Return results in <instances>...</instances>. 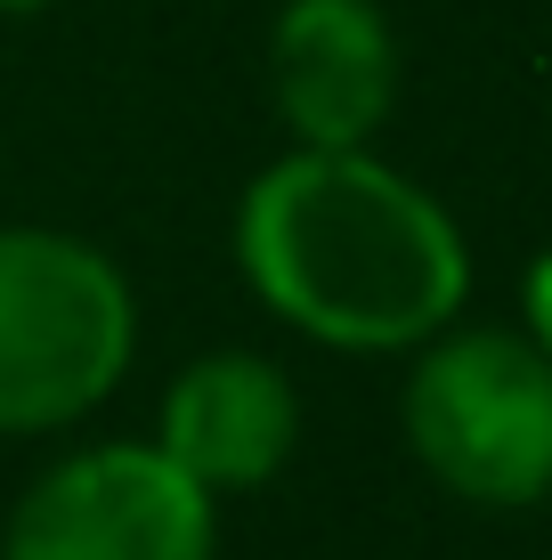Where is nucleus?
Masks as SVG:
<instances>
[{"label": "nucleus", "instance_id": "nucleus-1", "mask_svg": "<svg viewBox=\"0 0 552 560\" xmlns=\"http://www.w3.org/2000/svg\"><path fill=\"white\" fill-rule=\"evenodd\" d=\"M236 268L326 350H423L471 293L455 211L374 147H293L236 203Z\"/></svg>", "mask_w": 552, "mask_h": 560}, {"label": "nucleus", "instance_id": "nucleus-2", "mask_svg": "<svg viewBox=\"0 0 552 560\" xmlns=\"http://www.w3.org/2000/svg\"><path fill=\"white\" fill-rule=\"evenodd\" d=\"M139 350V293L66 228H0V431H66Z\"/></svg>", "mask_w": 552, "mask_h": 560}, {"label": "nucleus", "instance_id": "nucleus-3", "mask_svg": "<svg viewBox=\"0 0 552 560\" xmlns=\"http://www.w3.org/2000/svg\"><path fill=\"white\" fill-rule=\"evenodd\" d=\"M407 439L447 495L528 512L552 495V358L520 325H447L407 374Z\"/></svg>", "mask_w": 552, "mask_h": 560}, {"label": "nucleus", "instance_id": "nucleus-4", "mask_svg": "<svg viewBox=\"0 0 552 560\" xmlns=\"http://www.w3.org/2000/svg\"><path fill=\"white\" fill-rule=\"evenodd\" d=\"M220 495L196 488L163 447L106 439L49 463L16 495L0 560H212Z\"/></svg>", "mask_w": 552, "mask_h": 560}, {"label": "nucleus", "instance_id": "nucleus-5", "mask_svg": "<svg viewBox=\"0 0 552 560\" xmlns=\"http://www.w3.org/2000/svg\"><path fill=\"white\" fill-rule=\"evenodd\" d=\"M269 98L301 147H374L398 106V33L374 0H284L269 25Z\"/></svg>", "mask_w": 552, "mask_h": 560}, {"label": "nucleus", "instance_id": "nucleus-6", "mask_svg": "<svg viewBox=\"0 0 552 560\" xmlns=\"http://www.w3.org/2000/svg\"><path fill=\"white\" fill-rule=\"evenodd\" d=\"M155 447L212 495L269 488L301 447V398L277 358L212 350L171 374L163 415H155Z\"/></svg>", "mask_w": 552, "mask_h": 560}, {"label": "nucleus", "instance_id": "nucleus-7", "mask_svg": "<svg viewBox=\"0 0 552 560\" xmlns=\"http://www.w3.org/2000/svg\"><path fill=\"white\" fill-rule=\"evenodd\" d=\"M520 334L552 358V253H537L528 277H520Z\"/></svg>", "mask_w": 552, "mask_h": 560}, {"label": "nucleus", "instance_id": "nucleus-8", "mask_svg": "<svg viewBox=\"0 0 552 560\" xmlns=\"http://www.w3.org/2000/svg\"><path fill=\"white\" fill-rule=\"evenodd\" d=\"M0 9H9V16H25V9H49V0H0Z\"/></svg>", "mask_w": 552, "mask_h": 560}]
</instances>
